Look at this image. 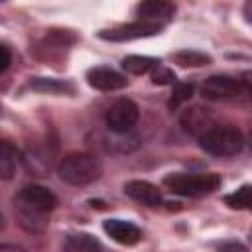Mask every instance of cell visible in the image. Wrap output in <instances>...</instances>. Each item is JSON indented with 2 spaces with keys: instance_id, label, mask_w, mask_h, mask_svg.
<instances>
[{
  "instance_id": "obj_1",
  "label": "cell",
  "mask_w": 252,
  "mask_h": 252,
  "mask_svg": "<svg viewBox=\"0 0 252 252\" xmlns=\"http://www.w3.org/2000/svg\"><path fill=\"white\" fill-rule=\"evenodd\" d=\"M14 205L20 222L32 232H41L45 228L43 217L57 207V197L53 195L51 189L43 185H26L16 195Z\"/></svg>"
},
{
  "instance_id": "obj_2",
  "label": "cell",
  "mask_w": 252,
  "mask_h": 252,
  "mask_svg": "<svg viewBox=\"0 0 252 252\" xmlns=\"http://www.w3.org/2000/svg\"><path fill=\"white\" fill-rule=\"evenodd\" d=\"M102 173V163L96 156L87 154V152H75L67 154L59 163H57V175L69 183V185H89L94 179H98Z\"/></svg>"
},
{
  "instance_id": "obj_3",
  "label": "cell",
  "mask_w": 252,
  "mask_h": 252,
  "mask_svg": "<svg viewBox=\"0 0 252 252\" xmlns=\"http://www.w3.org/2000/svg\"><path fill=\"white\" fill-rule=\"evenodd\" d=\"M199 146L217 158H230L242 152L244 136L234 126H213L199 138Z\"/></svg>"
},
{
  "instance_id": "obj_4",
  "label": "cell",
  "mask_w": 252,
  "mask_h": 252,
  "mask_svg": "<svg viewBox=\"0 0 252 252\" xmlns=\"http://www.w3.org/2000/svg\"><path fill=\"white\" fill-rule=\"evenodd\" d=\"M163 185L183 197H203L220 187V175L217 173H171L163 179Z\"/></svg>"
},
{
  "instance_id": "obj_5",
  "label": "cell",
  "mask_w": 252,
  "mask_h": 252,
  "mask_svg": "<svg viewBox=\"0 0 252 252\" xmlns=\"http://www.w3.org/2000/svg\"><path fill=\"white\" fill-rule=\"evenodd\" d=\"M140 120V108L130 98H118L106 112V126L114 134L130 132Z\"/></svg>"
},
{
  "instance_id": "obj_6",
  "label": "cell",
  "mask_w": 252,
  "mask_h": 252,
  "mask_svg": "<svg viewBox=\"0 0 252 252\" xmlns=\"http://www.w3.org/2000/svg\"><path fill=\"white\" fill-rule=\"evenodd\" d=\"M163 26L159 24H152V22H132V24H124L112 30H104L100 32L102 39H110V41H128V39H138V37H148V35H156L161 32Z\"/></svg>"
},
{
  "instance_id": "obj_7",
  "label": "cell",
  "mask_w": 252,
  "mask_h": 252,
  "mask_svg": "<svg viewBox=\"0 0 252 252\" xmlns=\"http://www.w3.org/2000/svg\"><path fill=\"white\" fill-rule=\"evenodd\" d=\"M238 91H240L238 79H232V77H228V75H211V77L205 79V83L201 85L203 96H205V98H211V100L234 96Z\"/></svg>"
},
{
  "instance_id": "obj_8",
  "label": "cell",
  "mask_w": 252,
  "mask_h": 252,
  "mask_svg": "<svg viewBox=\"0 0 252 252\" xmlns=\"http://www.w3.org/2000/svg\"><path fill=\"white\" fill-rule=\"evenodd\" d=\"M87 83L98 91H118L126 87V77L110 67H93L87 71Z\"/></svg>"
},
{
  "instance_id": "obj_9",
  "label": "cell",
  "mask_w": 252,
  "mask_h": 252,
  "mask_svg": "<svg viewBox=\"0 0 252 252\" xmlns=\"http://www.w3.org/2000/svg\"><path fill=\"white\" fill-rule=\"evenodd\" d=\"M181 126H183L185 132L201 138L205 132H209L217 124H215V120H213V116L209 114L207 108L191 106V108H185V112L181 114Z\"/></svg>"
},
{
  "instance_id": "obj_10",
  "label": "cell",
  "mask_w": 252,
  "mask_h": 252,
  "mask_svg": "<svg viewBox=\"0 0 252 252\" xmlns=\"http://www.w3.org/2000/svg\"><path fill=\"white\" fill-rule=\"evenodd\" d=\"M102 228L112 240H116L124 246H132V244L140 242V238H142L140 228L128 220H122V219H108L102 222Z\"/></svg>"
},
{
  "instance_id": "obj_11",
  "label": "cell",
  "mask_w": 252,
  "mask_h": 252,
  "mask_svg": "<svg viewBox=\"0 0 252 252\" xmlns=\"http://www.w3.org/2000/svg\"><path fill=\"white\" fill-rule=\"evenodd\" d=\"M124 193L136 201V203H142L146 207H158L161 203V193L159 189L150 183V181H144V179H134V181H128L124 185Z\"/></svg>"
},
{
  "instance_id": "obj_12",
  "label": "cell",
  "mask_w": 252,
  "mask_h": 252,
  "mask_svg": "<svg viewBox=\"0 0 252 252\" xmlns=\"http://www.w3.org/2000/svg\"><path fill=\"white\" fill-rule=\"evenodd\" d=\"M175 8L169 2L163 0H150V2H142L136 6V16L144 22H152V24H159L163 26L165 22L171 20Z\"/></svg>"
},
{
  "instance_id": "obj_13",
  "label": "cell",
  "mask_w": 252,
  "mask_h": 252,
  "mask_svg": "<svg viewBox=\"0 0 252 252\" xmlns=\"http://www.w3.org/2000/svg\"><path fill=\"white\" fill-rule=\"evenodd\" d=\"M159 61L154 57H146V55H128L122 59V69L132 73V75H142L146 71H150L152 67H156Z\"/></svg>"
},
{
  "instance_id": "obj_14",
  "label": "cell",
  "mask_w": 252,
  "mask_h": 252,
  "mask_svg": "<svg viewBox=\"0 0 252 252\" xmlns=\"http://www.w3.org/2000/svg\"><path fill=\"white\" fill-rule=\"evenodd\" d=\"M175 63L181 65V67H203V65H209L213 59L211 55L203 53V51H195V49H183V51H177L173 55Z\"/></svg>"
},
{
  "instance_id": "obj_15",
  "label": "cell",
  "mask_w": 252,
  "mask_h": 252,
  "mask_svg": "<svg viewBox=\"0 0 252 252\" xmlns=\"http://www.w3.org/2000/svg\"><path fill=\"white\" fill-rule=\"evenodd\" d=\"M30 87L33 91H41V93H49V94H57V93H71L73 85L65 83V81H57V79H45V77H37L30 83Z\"/></svg>"
},
{
  "instance_id": "obj_16",
  "label": "cell",
  "mask_w": 252,
  "mask_h": 252,
  "mask_svg": "<svg viewBox=\"0 0 252 252\" xmlns=\"http://www.w3.org/2000/svg\"><path fill=\"white\" fill-rule=\"evenodd\" d=\"M16 169L14 148L0 140V179H10Z\"/></svg>"
},
{
  "instance_id": "obj_17",
  "label": "cell",
  "mask_w": 252,
  "mask_h": 252,
  "mask_svg": "<svg viewBox=\"0 0 252 252\" xmlns=\"http://www.w3.org/2000/svg\"><path fill=\"white\" fill-rule=\"evenodd\" d=\"M71 252H100L98 240H94L91 234H73L69 238Z\"/></svg>"
},
{
  "instance_id": "obj_18",
  "label": "cell",
  "mask_w": 252,
  "mask_h": 252,
  "mask_svg": "<svg viewBox=\"0 0 252 252\" xmlns=\"http://www.w3.org/2000/svg\"><path fill=\"white\" fill-rule=\"evenodd\" d=\"M250 197H252V187L246 183V185H242L240 189H236L234 193L226 195V197H224V203H226L230 209H248V207H250Z\"/></svg>"
},
{
  "instance_id": "obj_19",
  "label": "cell",
  "mask_w": 252,
  "mask_h": 252,
  "mask_svg": "<svg viewBox=\"0 0 252 252\" xmlns=\"http://www.w3.org/2000/svg\"><path fill=\"white\" fill-rule=\"evenodd\" d=\"M191 96H193V87H191L189 83H177V85L173 87V91H171V96H169L167 106H169L171 110H175L181 102L189 100Z\"/></svg>"
},
{
  "instance_id": "obj_20",
  "label": "cell",
  "mask_w": 252,
  "mask_h": 252,
  "mask_svg": "<svg viewBox=\"0 0 252 252\" xmlns=\"http://www.w3.org/2000/svg\"><path fill=\"white\" fill-rule=\"evenodd\" d=\"M152 83H156V85H173L175 83V73L169 67L158 63L152 71Z\"/></svg>"
},
{
  "instance_id": "obj_21",
  "label": "cell",
  "mask_w": 252,
  "mask_h": 252,
  "mask_svg": "<svg viewBox=\"0 0 252 252\" xmlns=\"http://www.w3.org/2000/svg\"><path fill=\"white\" fill-rule=\"evenodd\" d=\"M219 252H248V248L238 240H226L219 244Z\"/></svg>"
},
{
  "instance_id": "obj_22",
  "label": "cell",
  "mask_w": 252,
  "mask_h": 252,
  "mask_svg": "<svg viewBox=\"0 0 252 252\" xmlns=\"http://www.w3.org/2000/svg\"><path fill=\"white\" fill-rule=\"evenodd\" d=\"M10 61H12V53H10V49L4 47V45H0V73H4V71L8 69Z\"/></svg>"
},
{
  "instance_id": "obj_23",
  "label": "cell",
  "mask_w": 252,
  "mask_h": 252,
  "mask_svg": "<svg viewBox=\"0 0 252 252\" xmlns=\"http://www.w3.org/2000/svg\"><path fill=\"white\" fill-rule=\"evenodd\" d=\"M0 252H24L22 246H16V244H2L0 246Z\"/></svg>"
},
{
  "instance_id": "obj_24",
  "label": "cell",
  "mask_w": 252,
  "mask_h": 252,
  "mask_svg": "<svg viewBox=\"0 0 252 252\" xmlns=\"http://www.w3.org/2000/svg\"><path fill=\"white\" fill-rule=\"evenodd\" d=\"M0 226H2V215H0Z\"/></svg>"
}]
</instances>
